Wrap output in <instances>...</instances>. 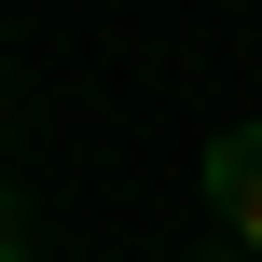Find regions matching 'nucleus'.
I'll use <instances>...</instances> for the list:
<instances>
[{"label":"nucleus","mask_w":262,"mask_h":262,"mask_svg":"<svg viewBox=\"0 0 262 262\" xmlns=\"http://www.w3.org/2000/svg\"><path fill=\"white\" fill-rule=\"evenodd\" d=\"M0 262H28V249H14V180H0Z\"/></svg>","instance_id":"obj_2"},{"label":"nucleus","mask_w":262,"mask_h":262,"mask_svg":"<svg viewBox=\"0 0 262 262\" xmlns=\"http://www.w3.org/2000/svg\"><path fill=\"white\" fill-rule=\"evenodd\" d=\"M221 262H262V249H235V235H221Z\"/></svg>","instance_id":"obj_3"},{"label":"nucleus","mask_w":262,"mask_h":262,"mask_svg":"<svg viewBox=\"0 0 262 262\" xmlns=\"http://www.w3.org/2000/svg\"><path fill=\"white\" fill-rule=\"evenodd\" d=\"M193 193H207V221H221L235 249H262V124H221V138H207Z\"/></svg>","instance_id":"obj_1"}]
</instances>
